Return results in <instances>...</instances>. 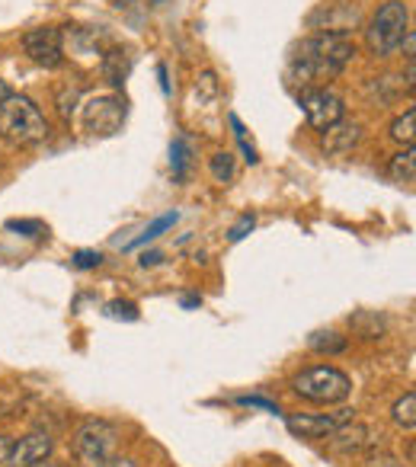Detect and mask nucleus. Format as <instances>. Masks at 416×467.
<instances>
[{
    "mask_svg": "<svg viewBox=\"0 0 416 467\" xmlns=\"http://www.w3.org/2000/svg\"><path fill=\"white\" fill-rule=\"evenodd\" d=\"M161 260H163V254H144V256H141V266H144V269H148V266H157Z\"/></svg>",
    "mask_w": 416,
    "mask_h": 467,
    "instance_id": "72a5a7b5",
    "label": "nucleus"
},
{
    "mask_svg": "<svg viewBox=\"0 0 416 467\" xmlns=\"http://www.w3.org/2000/svg\"><path fill=\"white\" fill-rule=\"evenodd\" d=\"M125 122V99L122 97H93L84 106V125L90 135L109 138Z\"/></svg>",
    "mask_w": 416,
    "mask_h": 467,
    "instance_id": "0eeeda50",
    "label": "nucleus"
},
{
    "mask_svg": "<svg viewBox=\"0 0 416 467\" xmlns=\"http://www.w3.org/2000/svg\"><path fill=\"white\" fill-rule=\"evenodd\" d=\"M410 33V10L403 0H388L378 7V14L371 16L369 29H365V39H369V48L378 55V58H388L397 48L403 46Z\"/></svg>",
    "mask_w": 416,
    "mask_h": 467,
    "instance_id": "7ed1b4c3",
    "label": "nucleus"
},
{
    "mask_svg": "<svg viewBox=\"0 0 416 467\" xmlns=\"http://www.w3.org/2000/svg\"><path fill=\"white\" fill-rule=\"evenodd\" d=\"M10 97V87H7V80H0V103Z\"/></svg>",
    "mask_w": 416,
    "mask_h": 467,
    "instance_id": "c9c22d12",
    "label": "nucleus"
},
{
    "mask_svg": "<svg viewBox=\"0 0 416 467\" xmlns=\"http://www.w3.org/2000/svg\"><path fill=\"white\" fill-rule=\"evenodd\" d=\"M324 23V33H337V36H349L352 29L359 26V14L349 7H330V10H320V14L311 16V26Z\"/></svg>",
    "mask_w": 416,
    "mask_h": 467,
    "instance_id": "ddd939ff",
    "label": "nucleus"
},
{
    "mask_svg": "<svg viewBox=\"0 0 416 467\" xmlns=\"http://www.w3.org/2000/svg\"><path fill=\"white\" fill-rule=\"evenodd\" d=\"M231 119V129H234V138H237V144H241V150H244V157H247V163H256L260 161V154H256V148L247 141V129H244V122L237 116H228Z\"/></svg>",
    "mask_w": 416,
    "mask_h": 467,
    "instance_id": "5701e85b",
    "label": "nucleus"
},
{
    "mask_svg": "<svg viewBox=\"0 0 416 467\" xmlns=\"http://www.w3.org/2000/svg\"><path fill=\"white\" fill-rule=\"evenodd\" d=\"M199 305H202L199 295H186V298H182V307H199Z\"/></svg>",
    "mask_w": 416,
    "mask_h": 467,
    "instance_id": "f704fd0d",
    "label": "nucleus"
},
{
    "mask_svg": "<svg viewBox=\"0 0 416 467\" xmlns=\"http://www.w3.org/2000/svg\"><path fill=\"white\" fill-rule=\"evenodd\" d=\"M208 170H212V176H215L218 182H231V180H234V154H228V150H218V154H212Z\"/></svg>",
    "mask_w": 416,
    "mask_h": 467,
    "instance_id": "4be33fe9",
    "label": "nucleus"
},
{
    "mask_svg": "<svg viewBox=\"0 0 416 467\" xmlns=\"http://www.w3.org/2000/svg\"><path fill=\"white\" fill-rule=\"evenodd\" d=\"M388 176L394 182H400V186H413V180H416V150L413 148H403L400 154L390 157Z\"/></svg>",
    "mask_w": 416,
    "mask_h": 467,
    "instance_id": "2eb2a0df",
    "label": "nucleus"
},
{
    "mask_svg": "<svg viewBox=\"0 0 416 467\" xmlns=\"http://www.w3.org/2000/svg\"><path fill=\"white\" fill-rule=\"evenodd\" d=\"M180 221V212H167V214H161V218H154L148 227H144V234L141 237H135V241L129 244V250H138V247H144V244H151V241H157L163 231H170V227Z\"/></svg>",
    "mask_w": 416,
    "mask_h": 467,
    "instance_id": "a211bd4d",
    "label": "nucleus"
},
{
    "mask_svg": "<svg viewBox=\"0 0 416 467\" xmlns=\"http://www.w3.org/2000/svg\"><path fill=\"white\" fill-rule=\"evenodd\" d=\"M390 416H394V422L400 429L413 432V429H416V394H413V390H407V394H403L400 400L390 407Z\"/></svg>",
    "mask_w": 416,
    "mask_h": 467,
    "instance_id": "aec40b11",
    "label": "nucleus"
},
{
    "mask_svg": "<svg viewBox=\"0 0 416 467\" xmlns=\"http://www.w3.org/2000/svg\"><path fill=\"white\" fill-rule=\"evenodd\" d=\"M254 224H256V218L254 214H244L241 221H237L234 227H231V234H228V241L231 244H237V241H244V237H247L250 231H254Z\"/></svg>",
    "mask_w": 416,
    "mask_h": 467,
    "instance_id": "bb28decb",
    "label": "nucleus"
},
{
    "mask_svg": "<svg viewBox=\"0 0 416 467\" xmlns=\"http://www.w3.org/2000/svg\"><path fill=\"white\" fill-rule=\"evenodd\" d=\"M356 58V42L349 36L337 33H320L305 39L292 55L288 65V80L301 84V90L307 87H320V80H330L337 74H343V67Z\"/></svg>",
    "mask_w": 416,
    "mask_h": 467,
    "instance_id": "f257e3e1",
    "label": "nucleus"
},
{
    "mask_svg": "<svg viewBox=\"0 0 416 467\" xmlns=\"http://www.w3.org/2000/svg\"><path fill=\"white\" fill-rule=\"evenodd\" d=\"M390 138H394L397 144H403V148H413V141H416V109H407L403 116H397L394 122H390Z\"/></svg>",
    "mask_w": 416,
    "mask_h": 467,
    "instance_id": "6ab92c4d",
    "label": "nucleus"
},
{
    "mask_svg": "<svg viewBox=\"0 0 416 467\" xmlns=\"http://www.w3.org/2000/svg\"><path fill=\"white\" fill-rule=\"evenodd\" d=\"M48 138V122L42 109L29 97L10 93L0 103V141L14 144V148H33Z\"/></svg>",
    "mask_w": 416,
    "mask_h": 467,
    "instance_id": "f03ea898",
    "label": "nucleus"
},
{
    "mask_svg": "<svg viewBox=\"0 0 416 467\" xmlns=\"http://www.w3.org/2000/svg\"><path fill=\"white\" fill-rule=\"evenodd\" d=\"M93 467H138L131 458H106V461H99V464H93Z\"/></svg>",
    "mask_w": 416,
    "mask_h": 467,
    "instance_id": "7c9ffc66",
    "label": "nucleus"
},
{
    "mask_svg": "<svg viewBox=\"0 0 416 467\" xmlns=\"http://www.w3.org/2000/svg\"><path fill=\"white\" fill-rule=\"evenodd\" d=\"M349 327L362 339H378V337H384V330H388V320L378 317L375 311H359V314H352V317H349Z\"/></svg>",
    "mask_w": 416,
    "mask_h": 467,
    "instance_id": "dca6fc26",
    "label": "nucleus"
},
{
    "mask_svg": "<svg viewBox=\"0 0 416 467\" xmlns=\"http://www.w3.org/2000/svg\"><path fill=\"white\" fill-rule=\"evenodd\" d=\"M7 231H20L23 237H39V234H46V227H42V221H7Z\"/></svg>",
    "mask_w": 416,
    "mask_h": 467,
    "instance_id": "393cba45",
    "label": "nucleus"
},
{
    "mask_svg": "<svg viewBox=\"0 0 416 467\" xmlns=\"http://www.w3.org/2000/svg\"><path fill=\"white\" fill-rule=\"evenodd\" d=\"M122 4H131V0H122Z\"/></svg>",
    "mask_w": 416,
    "mask_h": 467,
    "instance_id": "e433bc0d",
    "label": "nucleus"
},
{
    "mask_svg": "<svg viewBox=\"0 0 416 467\" xmlns=\"http://www.w3.org/2000/svg\"><path fill=\"white\" fill-rule=\"evenodd\" d=\"M349 420H356V410L343 407L337 413H324V416H286V426L298 439H327L333 429H339Z\"/></svg>",
    "mask_w": 416,
    "mask_h": 467,
    "instance_id": "1a4fd4ad",
    "label": "nucleus"
},
{
    "mask_svg": "<svg viewBox=\"0 0 416 467\" xmlns=\"http://www.w3.org/2000/svg\"><path fill=\"white\" fill-rule=\"evenodd\" d=\"M99 71H103V78L109 80L112 87H122L131 74L129 52H125V48H109V52L103 55V61H99Z\"/></svg>",
    "mask_w": 416,
    "mask_h": 467,
    "instance_id": "4468645a",
    "label": "nucleus"
},
{
    "mask_svg": "<svg viewBox=\"0 0 416 467\" xmlns=\"http://www.w3.org/2000/svg\"><path fill=\"white\" fill-rule=\"evenodd\" d=\"M295 394L305 397L311 403H343L352 394V381L346 371L333 368V365H314V368L301 371L292 381Z\"/></svg>",
    "mask_w": 416,
    "mask_h": 467,
    "instance_id": "20e7f679",
    "label": "nucleus"
},
{
    "mask_svg": "<svg viewBox=\"0 0 416 467\" xmlns=\"http://www.w3.org/2000/svg\"><path fill=\"white\" fill-rule=\"evenodd\" d=\"M78 109V90H65L58 93V112L65 119H71V112Z\"/></svg>",
    "mask_w": 416,
    "mask_h": 467,
    "instance_id": "c85d7f7f",
    "label": "nucleus"
},
{
    "mask_svg": "<svg viewBox=\"0 0 416 467\" xmlns=\"http://www.w3.org/2000/svg\"><path fill=\"white\" fill-rule=\"evenodd\" d=\"M170 167H173V180H186L189 176V167H192V148H189L186 138H173L170 144Z\"/></svg>",
    "mask_w": 416,
    "mask_h": 467,
    "instance_id": "f3484780",
    "label": "nucleus"
},
{
    "mask_svg": "<svg viewBox=\"0 0 416 467\" xmlns=\"http://www.w3.org/2000/svg\"><path fill=\"white\" fill-rule=\"evenodd\" d=\"M365 467H403V461H397L394 454H388V451H378L365 461Z\"/></svg>",
    "mask_w": 416,
    "mask_h": 467,
    "instance_id": "c756f323",
    "label": "nucleus"
},
{
    "mask_svg": "<svg viewBox=\"0 0 416 467\" xmlns=\"http://www.w3.org/2000/svg\"><path fill=\"white\" fill-rule=\"evenodd\" d=\"M369 429L362 426V422H343L339 429H333L327 439H330V445H333V451H343V454H356V451H362L365 445H369Z\"/></svg>",
    "mask_w": 416,
    "mask_h": 467,
    "instance_id": "f8f14e48",
    "label": "nucleus"
},
{
    "mask_svg": "<svg viewBox=\"0 0 416 467\" xmlns=\"http://www.w3.org/2000/svg\"><path fill=\"white\" fill-rule=\"evenodd\" d=\"M23 48H26V55L39 67H58L61 61H65V36L55 26L29 29V33L23 36Z\"/></svg>",
    "mask_w": 416,
    "mask_h": 467,
    "instance_id": "6e6552de",
    "label": "nucleus"
},
{
    "mask_svg": "<svg viewBox=\"0 0 416 467\" xmlns=\"http://www.w3.org/2000/svg\"><path fill=\"white\" fill-rule=\"evenodd\" d=\"M7 454H10V439L0 435V467H7Z\"/></svg>",
    "mask_w": 416,
    "mask_h": 467,
    "instance_id": "2f4dec72",
    "label": "nucleus"
},
{
    "mask_svg": "<svg viewBox=\"0 0 416 467\" xmlns=\"http://www.w3.org/2000/svg\"><path fill=\"white\" fill-rule=\"evenodd\" d=\"M55 441L48 432H29L23 435L16 445H10V454H7V467H36L52 454Z\"/></svg>",
    "mask_w": 416,
    "mask_h": 467,
    "instance_id": "9d476101",
    "label": "nucleus"
},
{
    "mask_svg": "<svg viewBox=\"0 0 416 467\" xmlns=\"http://www.w3.org/2000/svg\"><path fill=\"white\" fill-rule=\"evenodd\" d=\"M106 314H109V317L138 320V307L131 305V301H109V305H106Z\"/></svg>",
    "mask_w": 416,
    "mask_h": 467,
    "instance_id": "b1692460",
    "label": "nucleus"
},
{
    "mask_svg": "<svg viewBox=\"0 0 416 467\" xmlns=\"http://www.w3.org/2000/svg\"><path fill=\"white\" fill-rule=\"evenodd\" d=\"M307 343H311L314 352H327V356H337V352L346 349V337H339V333H333V330L314 333V337L307 339Z\"/></svg>",
    "mask_w": 416,
    "mask_h": 467,
    "instance_id": "412c9836",
    "label": "nucleus"
},
{
    "mask_svg": "<svg viewBox=\"0 0 416 467\" xmlns=\"http://www.w3.org/2000/svg\"><path fill=\"white\" fill-rule=\"evenodd\" d=\"M157 78H161V90H163V97H170V80H167V67H163V65H157Z\"/></svg>",
    "mask_w": 416,
    "mask_h": 467,
    "instance_id": "473e14b6",
    "label": "nucleus"
},
{
    "mask_svg": "<svg viewBox=\"0 0 416 467\" xmlns=\"http://www.w3.org/2000/svg\"><path fill=\"white\" fill-rule=\"evenodd\" d=\"M116 426L106 420H87L84 426L74 432V451L87 461V464H99V461L112 458L116 451Z\"/></svg>",
    "mask_w": 416,
    "mask_h": 467,
    "instance_id": "39448f33",
    "label": "nucleus"
},
{
    "mask_svg": "<svg viewBox=\"0 0 416 467\" xmlns=\"http://www.w3.org/2000/svg\"><path fill=\"white\" fill-rule=\"evenodd\" d=\"M298 106L305 112L307 125L317 131H327L330 125L343 122V99L333 90H327V87H307V90H301Z\"/></svg>",
    "mask_w": 416,
    "mask_h": 467,
    "instance_id": "423d86ee",
    "label": "nucleus"
},
{
    "mask_svg": "<svg viewBox=\"0 0 416 467\" xmlns=\"http://www.w3.org/2000/svg\"><path fill=\"white\" fill-rule=\"evenodd\" d=\"M99 263H103V254H97V250H78L74 254V266L78 269H97Z\"/></svg>",
    "mask_w": 416,
    "mask_h": 467,
    "instance_id": "a878e982",
    "label": "nucleus"
},
{
    "mask_svg": "<svg viewBox=\"0 0 416 467\" xmlns=\"http://www.w3.org/2000/svg\"><path fill=\"white\" fill-rule=\"evenodd\" d=\"M237 403H241V407H256V410H266V413H276V416L282 413V410H279V403H273V400H263V397H237Z\"/></svg>",
    "mask_w": 416,
    "mask_h": 467,
    "instance_id": "cd10ccee",
    "label": "nucleus"
},
{
    "mask_svg": "<svg viewBox=\"0 0 416 467\" xmlns=\"http://www.w3.org/2000/svg\"><path fill=\"white\" fill-rule=\"evenodd\" d=\"M0 167H4V163H0Z\"/></svg>",
    "mask_w": 416,
    "mask_h": 467,
    "instance_id": "4c0bfd02",
    "label": "nucleus"
},
{
    "mask_svg": "<svg viewBox=\"0 0 416 467\" xmlns=\"http://www.w3.org/2000/svg\"><path fill=\"white\" fill-rule=\"evenodd\" d=\"M359 141H362V125L359 122H337L324 131L327 154H349Z\"/></svg>",
    "mask_w": 416,
    "mask_h": 467,
    "instance_id": "9b49d317",
    "label": "nucleus"
}]
</instances>
